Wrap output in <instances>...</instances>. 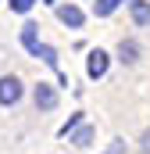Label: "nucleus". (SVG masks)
Instances as JSON below:
<instances>
[{
  "label": "nucleus",
  "instance_id": "nucleus-1",
  "mask_svg": "<svg viewBox=\"0 0 150 154\" xmlns=\"http://www.w3.org/2000/svg\"><path fill=\"white\" fill-rule=\"evenodd\" d=\"M22 93H25V86L18 75H0V108H14L22 100Z\"/></svg>",
  "mask_w": 150,
  "mask_h": 154
},
{
  "label": "nucleus",
  "instance_id": "nucleus-2",
  "mask_svg": "<svg viewBox=\"0 0 150 154\" xmlns=\"http://www.w3.org/2000/svg\"><path fill=\"white\" fill-rule=\"evenodd\" d=\"M107 65H111L107 50L93 47V50H89V57H86V75H89V79H104V75H107Z\"/></svg>",
  "mask_w": 150,
  "mask_h": 154
},
{
  "label": "nucleus",
  "instance_id": "nucleus-3",
  "mask_svg": "<svg viewBox=\"0 0 150 154\" xmlns=\"http://www.w3.org/2000/svg\"><path fill=\"white\" fill-rule=\"evenodd\" d=\"M32 100H36L39 111H54V108H57V90H54L50 82H36V86H32Z\"/></svg>",
  "mask_w": 150,
  "mask_h": 154
},
{
  "label": "nucleus",
  "instance_id": "nucleus-4",
  "mask_svg": "<svg viewBox=\"0 0 150 154\" xmlns=\"http://www.w3.org/2000/svg\"><path fill=\"white\" fill-rule=\"evenodd\" d=\"M57 22H61V25H68V29H82L86 14H82L75 4H61V7H57Z\"/></svg>",
  "mask_w": 150,
  "mask_h": 154
},
{
  "label": "nucleus",
  "instance_id": "nucleus-5",
  "mask_svg": "<svg viewBox=\"0 0 150 154\" xmlns=\"http://www.w3.org/2000/svg\"><path fill=\"white\" fill-rule=\"evenodd\" d=\"M140 54H143V50H140L136 39H122V43H118V61H122V65H136Z\"/></svg>",
  "mask_w": 150,
  "mask_h": 154
},
{
  "label": "nucleus",
  "instance_id": "nucleus-6",
  "mask_svg": "<svg viewBox=\"0 0 150 154\" xmlns=\"http://www.w3.org/2000/svg\"><path fill=\"white\" fill-rule=\"evenodd\" d=\"M129 11H132V22L150 29V0H129Z\"/></svg>",
  "mask_w": 150,
  "mask_h": 154
},
{
  "label": "nucleus",
  "instance_id": "nucleus-7",
  "mask_svg": "<svg viewBox=\"0 0 150 154\" xmlns=\"http://www.w3.org/2000/svg\"><path fill=\"white\" fill-rule=\"evenodd\" d=\"M36 29H39L36 22H25V25H22V47H25L29 54H36V50H39V43H43Z\"/></svg>",
  "mask_w": 150,
  "mask_h": 154
},
{
  "label": "nucleus",
  "instance_id": "nucleus-8",
  "mask_svg": "<svg viewBox=\"0 0 150 154\" xmlns=\"http://www.w3.org/2000/svg\"><path fill=\"white\" fill-rule=\"evenodd\" d=\"M32 57H43V65H46V68H54V72L61 75V68H57V50H54L50 43H39V50L32 54ZM61 79H64V75H61Z\"/></svg>",
  "mask_w": 150,
  "mask_h": 154
},
{
  "label": "nucleus",
  "instance_id": "nucleus-9",
  "mask_svg": "<svg viewBox=\"0 0 150 154\" xmlns=\"http://www.w3.org/2000/svg\"><path fill=\"white\" fill-rule=\"evenodd\" d=\"M118 4H122V0H93V18H107V14H114Z\"/></svg>",
  "mask_w": 150,
  "mask_h": 154
},
{
  "label": "nucleus",
  "instance_id": "nucleus-10",
  "mask_svg": "<svg viewBox=\"0 0 150 154\" xmlns=\"http://www.w3.org/2000/svg\"><path fill=\"white\" fill-rule=\"evenodd\" d=\"M72 143L75 147H89V143H93V125H79L72 133Z\"/></svg>",
  "mask_w": 150,
  "mask_h": 154
},
{
  "label": "nucleus",
  "instance_id": "nucleus-11",
  "mask_svg": "<svg viewBox=\"0 0 150 154\" xmlns=\"http://www.w3.org/2000/svg\"><path fill=\"white\" fill-rule=\"evenodd\" d=\"M79 125H82V111H75V115L68 118V122H64V125H61V136H72L75 129H79Z\"/></svg>",
  "mask_w": 150,
  "mask_h": 154
},
{
  "label": "nucleus",
  "instance_id": "nucleus-12",
  "mask_svg": "<svg viewBox=\"0 0 150 154\" xmlns=\"http://www.w3.org/2000/svg\"><path fill=\"white\" fill-rule=\"evenodd\" d=\"M7 4H11V11H14V14H29L36 0H7Z\"/></svg>",
  "mask_w": 150,
  "mask_h": 154
},
{
  "label": "nucleus",
  "instance_id": "nucleus-13",
  "mask_svg": "<svg viewBox=\"0 0 150 154\" xmlns=\"http://www.w3.org/2000/svg\"><path fill=\"white\" fill-rule=\"evenodd\" d=\"M140 147H143V154H150V129H143V136H140Z\"/></svg>",
  "mask_w": 150,
  "mask_h": 154
},
{
  "label": "nucleus",
  "instance_id": "nucleus-14",
  "mask_svg": "<svg viewBox=\"0 0 150 154\" xmlns=\"http://www.w3.org/2000/svg\"><path fill=\"white\" fill-rule=\"evenodd\" d=\"M39 4H57V0H39Z\"/></svg>",
  "mask_w": 150,
  "mask_h": 154
}]
</instances>
